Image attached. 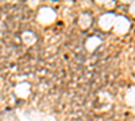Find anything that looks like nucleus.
<instances>
[{"mask_svg": "<svg viewBox=\"0 0 135 121\" xmlns=\"http://www.w3.org/2000/svg\"><path fill=\"white\" fill-rule=\"evenodd\" d=\"M14 121H19V120H18V119H15V120H14Z\"/></svg>", "mask_w": 135, "mask_h": 121, "instance_id": "1", "label": "nucleus"}]
</instances>
